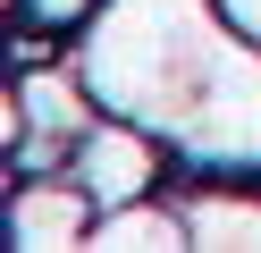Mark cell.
Listing matches in <instances>:
<instances>
[{
    "label": "cell",
    "instance_id": "cell-1",
    "mask_svg": "<svg viewBox=\"0 0 261 253\" xmlns=\"http://www.w3.org/2000/svg\"><path fill=\"white\" fill-rule=\"evenodd\" d=\"M85 211H101L85 177H68V186H59V177H17L0 228H9V245H76V236H93Z\"/></svg>",
    "mask_w": 261,
    "mask_h": 253
},
{
    "label": "cell",
    "instance_id": "cell-3",
    "mask_svg": "<svg viewBox=\"0 0 261 253\" xmlns=\"http://www.w3.org/2000/svg\"><path fill=\"white\" fill-rule=\"evenodd\" d=\"M219 9H227V26H236V34H244V42H253V51H261V0H219Z\"/></svg>",
    "mask_w": 261,
    "mask_h": 253
},
{
    "label": "cell",
    "instance_id": "cell-2",
    "mask_svg": "<svg viewBox=\"0 0 261 253\" xmlns=\"http://www.w3.org/2000/svg\"><path fill=\"white\" fill-rule=\"evenodd\" d=\"M76 169H85L93 202H101V211H118L126 194H143V186L160 177V152L143 144V135H126V127H85V144H76Z\"/></svg>",
    "mask_w": 261,
    "mask_h": 253
}]
</instances>
